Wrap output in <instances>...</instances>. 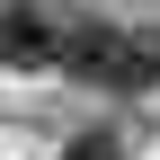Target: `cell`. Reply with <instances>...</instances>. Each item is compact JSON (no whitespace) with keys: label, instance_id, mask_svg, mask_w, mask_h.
<instances>
[{"label":"cell","instance_id":"cell-1","mask_svg":"<svg viewBox=\"0 0 160 160\" xmlns=\"http://www.w3.org/2000/svg\"><path fill=\"white\" fill-rule=\"evenodd\" d=\"M53 71H71L80 89H160V27H116V18H62V53Z\"/></svg>","mask_w":160,"mask_h":160},{"label":"cell","instance_id":"cell-2","mask_svg":"<svg viewBox=\"0 0 160 160\" xmlns=\"http://www.w3.org/2000/svg\"><path fill=\"white\" fill-rule=\"evenodd\" d=\"M62 53V18L45 0H0V71H45Z\"/></svg>","mask_w":160,"mask_h":160},{"label":"cell","instance_id":"cell-3","mask_svg":"<svg viewBox=\"0 0 160 160\" xmlns=\"http://www.w3.org/2000/svg\"><path fill=\"white\" fill-rule=\"evenodd\" d=\"M62 160H125V133H116V125H80L62 142Z\"/></svg>","mask_w":160,"mask_h":160}]
</instances>
